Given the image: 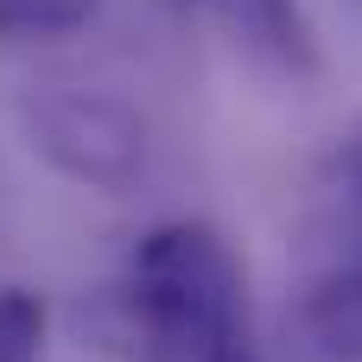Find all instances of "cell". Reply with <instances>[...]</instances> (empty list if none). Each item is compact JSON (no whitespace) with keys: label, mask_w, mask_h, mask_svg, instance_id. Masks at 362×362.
<instances>
[{"label":"cell","mask_w":362,"mask_h":362,"mask_svg":"<svg viewBox=\"0 0 362 362\" xmlns=\"http://www.w3.org/2000/svg\"><path fill=\"white\" fill-rule=\"evenodd\" d=\"M121 299L146 350L172 362H197L223 337L248 331V267L223 229L191 223V216L140 235Z\"/></svg>","instance_id":"cell-1"},{"label":"cell","mask_w":362,"mask_h":362,"mask_svg":"<svg viewBox=\"0 0 362 362\" xmlns=\"http://www.w3.org/2000/svg\"><path fill=\"white\" fill-rule=\"evenodd\" d=\"M19 121H25V146L57 178L89 191H127L153 153L146 115L102 89H45L19 108Z\"/></svg>","instance_id":"cell-2"},{"label":"cell","mask_w":362,"mask_h":362,"mask_svg":"<svg viewBox=\"0 0 362 362\" xmlns=\"http://www.w3.org/2000/svg\"><path fill=\"white\" fill-rule=\"evenodd\" d=\"M223 6H235L248 45L274 51L286 70H312V32H305V19H299L293 0H223Z\"/></svg>","instance_id":"cell-3"},{"label":"cell","mask_w":362,"mask_h":362,"mask_svg":"<svg viewBox=\"0 0 362 362\" xmlns=\"http://www.w3.org/2000/svg\"><path fill=\"white\" fill-rule=\"evenodd\" d=\"M95 0H0V45H45L89 25Z\"/></svg>","instance_id":"cell-4"},{"label":"cell","mask_w":362,"mask_h":362,"mask_svg":"<svg viewBox=\"0 0 362 362\" xmlns=\"http://www.w3.org/2000/svg\"><path fill=\"white\" fill-rule=\"evenodd\" d=\"M51 312L32 286H0V362H38Z\"/></svg>","instance_id":"cell-5"},{"label":"cell","mask_w":362,"mask_h":362,"mask_svg":"<svg viewBox=\"0 0 362 362\" xmlns=\"http://www.w3.org/2000/svg\"><path fill=\"white\" fill-rule=\"evenodd\" d=\"M197 362H274V356L255 344V331H235V337H223L216 350H204Z\"/></svg>","instance_id":"cell-6"}]
</instances>
